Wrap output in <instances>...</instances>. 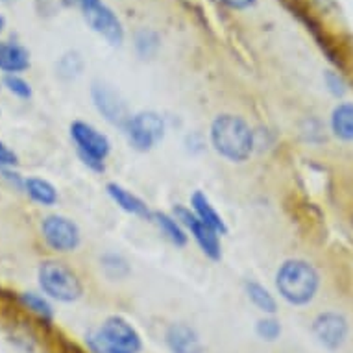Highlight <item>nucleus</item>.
Listing matches in <instances>:
<instances>
[{"label":"nucleus","mask_w":353,"mask_h":353,"mask_svg":"<svg viewBox=\"0 0 353 353\" xmlns=\"http://www.w3.org/2000/svg\"><path fill=\"white\" fill-rule=\"evenodd\" d=\"M80 70H81V59L76 52L63 56V58H61V61H59V65H58L59 76H61V78H67V80L80 74Z\"/></svg>","instance_id":"nucleus-21"},{"label":"nucleus","mask_w":353,"mask_h":353,"mask_svg":"<svg viewBox=\"0 0 353 353\" xmlns=\"http://www.w3.org/2000/svg\"><path fill=\"white\" fill-rule=\"evenodd\" d=\"M157 47H159V41H157V35L154 32L143 30L137 34V50L141 52V56H152L157 50Z\"/></svg>","instance_id":"nucleus-23"},{"label":"nucleus","mask_w":353,"mask_h":353,"mask_svg":"<svg viewBox=\"0 0 353 353\" xmlns=\"http://www.w3.org/2000/svg\"><path fill=\"white\" fill-rule=\"evenodd\" d=\"M163 134H165L163 119L157 113H152V111L132 117L130 122H128L130 143L137 150H148L154 145H157L163 139Z\"/></svg>","instance_id":"nucleus-7"},{"label":"nucleus","mask_w":353,"mask_h":353,"mask_svg":"<svg viewBox=\"0 0 353 353\" xmlns=\"http://www.w3.org/2000/svg\"><path fill=\"white\" fill-rule=\"evenodd\" d=\"M26 191L32 196V200H35L37 203H43V205H54L56 200H58L56 189L48 181L39 180V178L26 180Z\"/></svg>","instance_id":"nucleus-17"},{"label":"nucleus","mask_w":353,"mask_h":353,"mask_svg":"<svg viewBox=\"0 0 353 353\" xmlns=\"http://www.w3.org/2000/svg\"><path fill=\"white\" fill-rule=\"evenodd\" d=\"M39 285L48 296L59 301H74L81 294V285L76 274L56 261H47L41 265Z\"/></svg>","instance_id":"nucleus-3"},{"label":"nucleus","mask_w":353,"mask_h":353,"mask_svg":"<svg viewBox=\"0 0 353 353\" xmlns=\"http://www.w3.org/2000/svg\"><path fill=\"white\" fill-rule=\"evenodd\" d=\"M93 99L94 104L99 108V111L113 124H124L130 122L132 117H128V110L124 102L119 99V94L105 85H97L93 87Z\"/></svg>","instance_id":"nucleus-11"},{"label":"nucleus","mask_w":353,"mask_h":353,"mask_svg":"<svg viewBox=\"0 0 353 353\" xmlns=\"http://www.w3.org/2000/svg\"><path fill=\"white\" fill-rule=\"evenodd\" d=\"M70 135L78 145L81 157L85 159L87 165H91L97 170L104 168V159L110 152V141L105 135L97 132L93 126L85 122H74L70 126Z\"/></svg>","instance_id":"nucleus-5"},{"label":"nucleus","mask_w":353,"mask_h":353,"mask_svg":"<svg viewBox=\"0 0 353 353\" xmlns=\"http://www.w3.org/2000/svg\"><path fill=\"white\" fill-rule=\"evenodd\" d=\"M246 292H248V298L252 300V303H254L259 311L268 314L276 313V300H274V296L270 294L263 285L252 281V283L246 285Z\"/></svg>","instance_id":"nucleus-18"},{"label":"nucleus","mask_w":353,"mask_h":353,"mask_svg":"<svg viewBox=\"0 0 353 353\" xmlns=\"http://www.w3.org/2000/svg\"><path fill=\"white\" fill-rule=\"evenodd\" d=\"M192 205H194V211H196V216L202 220L203 224H208L211 230H214L216 233L226 232V226H224V220L220 219V214L213 209V205L209 203L208 196H203L202 192H194L192 196Z\"/></svg>","instance_id":"nucleus-14"},{"label":"nucleus","mask_w":353,"mask_h":353,"mask_svg":"<svg viewBox=\"0 0 353 353\" xmlns=\"http://www.w3.org/2000/svg\"><path fill=\"white\" fill-rule=\"evenodd\" d=\"M174 213H176V220H181V222L191 230V233L194 235V239H196V243L202 246L203 252H205L209 257L219 259L220 244H219V235H216V232L211 230L208 224H203L196 214H192L191 211H187L185 208H176L174 209Z\"/></svg>","instance_id":"nucleus-10"},{"label":"nucleus","mask_w":353,"mask_h":353,"mask_svg":"<svg viewBox=\"0 0 353 353\" xmlns=\"http://www.w3.org/2000/svg\"><path fill=\"white\" fill-rule=\"evenodd\" d=\"M222 2H226L228 6L235 8V10H243V8L252 6L255 0H222Z\"/></svg>","instance_id":"nucleus-29"},{"label":"nucleus","mask_w":353,"mask_h":353,"mask_svg":"<svg viewBox=\"0 0 353 353\" xmlns=\"http://www.w3.org/2000/svg\"><path fill=\"white\" fill-rule=\"evenodd\" d=\"M313 333L322 346L339 350L347 336V322L339 313H322L314 319Z\"/></svg>","instance_id":"nucleus-9"},{"label":"nucleus","mask_w":353,"mask_h":353,"mask_svg":"<svg viewBox=\"0 0 353 353\" xmlns=\"http://www.w3.org/2000/svg\"><path fill=\"white\" fill-rule=\"evenodd\" d=\"M15 163H17V156L4 143H0V165H15Z\"/></svg>","instance_id":"nucleus-28"},{"label":"nucleus","mask_w":353,"mask_h":353,"mask_svg":"<svg viewBox=\"0 0 353 353\" xmlns=\"http://www.w3.org/2000/svg\"><path fill=\"white\" fill-rule=\"evenodd\" d=\"M30 67L28 50L17 43H0V69L6 72H21Z\"/></svg>","instance_id":"nucleus-13"},{"label":"nucleus","mask_w":353,"mask_h":353,"mask_svg":"<svg viewBox=\"0 0 353 353\" xmlns=\"http://www.w3.org/2000/svg\"><path fill=\"white\" fill-rule=\"evenodd\" d=\"M108 192H110V196L113 198L124 211H128V213L139 214V216H146V214H148V208L145 205V202L139 200L137 196H134L132 192H128L126 189H122L121 185L110 183V185H108Z\"/></svg>","instance_id":"nucleus-15"},{"label":"nucleus","mask_w":353,"mask_h":353,"mask_svg":"<svg viewBox=\"0 0 353 353\" xmlns=\"http://www.w3.org/2000/svg\"><path fill=\"white\" fill-rule=\"evenodd\" d=\"M43 2V10L52 13L58 6H80V0H39Z\"/></svg>","instance_id":"nucleus-26"},{"label":"nucleus","mask_w":353,"mask_h":353,"mask_svg":"<svg viewBox=\"0 0 353 353\" xmlns=\"http://www.w3.org/2000/svg\"><path fill=\"white\" fill-rule=\"evenodd\" d=\"M4 24H6V21H4V17L0 15V32H2V28H4Z\"/></svg>","instance_id":"nucleus-30"},{"label":"nucleus","mask_w":353,"mask_h":353,"mask_svg":"<svg viewBox=\"0 0 353 353\" xmlns=\"http://www.w3.org/2000/svg\"><path fill=\"white\" fill-rule=\"evenodd\" d=\"M211 141L219 154L232 161H244L252 154L254 134L243 119L222 115L211 126Z\"/></svg>","instance_id":"nucleus-2"},{"label":"nucleus","mask_w":353,"mask_h":353,"mask_svg":"<svg viewBox=\"0 0 353 353\" xmlns=\"http://www.w3.org/2000/svg\"><path fill=\"white\" fill-rule=\"evenodd\" d=\"M319 272L309 263L300 259L287 261L276 276L279 294L292 305H305L313 300L319 290Z\"/></svg>","instance_id":"nucleus-1"},{"label":"nucleus","mask_w":353,"mask_h":353,"mask_svg":"<svg viewBox=\"0 0 353 353\" xmlns=\"http://www.w3.org/2000/svg\"><path fill=\"white\" fill-rule=\"evenodd\" d=\"M80 8L87 24L94 32L104 35L111 45H121L122 35H124L121 21L117 19L115 13L111 12L102 0H80Z\"/></svg>","instance_id":"nucleus-6"},{"label":"nucleus","mask_w":353,"mask_h":353,"mask_svg":"<svg viewBox=\"0 0 353 353\" xmlns=\"http://www.w3.org/2000/svg\"><path fill=\"white\" fill-rule=\"evenodd\" d=\"M43 235L47 239V243L54 250H59V252L74 250L78 243H80V232H78L74 222H70L65 216H58V214L45 219V222H43Z\"/></svg>","instance_id":"nucleus-8"},{"label":"nucleus","mask_w":353,"mask_h":353,"mask_svg":"<svg viewBox=\"0 0 353 353\" xmlns=\"http://www.w3.org/2000/svg\"><path fill=\"white\" fill-rule=\"evenodd\" d=\"M325 83H327V87H330V91L333 94H344V91H346V85H344V81H342V78L339 74H335V72H327L325 74Z\"/></svg>","instance_id":"nucleus-25"},{"label":"nucleus","mask_w":353,"mask_h":353,"mask_svg":"<svg viewBox=\"0 0 353 353\" xmlns=\"http://www.w3.org/2000/svg\"><path fill=\"white\" fill-rule=\"evenodd\" d=\"M104 267L108 272H111V268H113V270H117V278H121L122 276V274L119 272V268H122V270H128L126 263H124L121 257H117V255H110V257H105Z\"/></svg>","instance_id":"nucleus-27"},{"label":"nucleus","mask_w":353,"mask_h":353,"mask_svg":"<svg viewBox=\"0 0 353 353\" xmlns=\"http://www.w3.org/2000/svg\"><path fill=\"white\" fill-rule=\"evenodd\" d=\"M93 346L100 353H104L105 350L137 353L141 350V336L126 320L121 316H111L105 320L102 330L93 336Z\"/></svg>","instance_id":"nucleus-4"},{"label":"nucleus","mask_w":353,"mask_h":353,"mask_svg":"<svg viewBox=\"0 0 353 353\" xmlns=\"http://www.w3.org/2000/svg\"><path fill=\"white\" fill-rule=\"evenodd\" d=\"M331 126L341 139L353 141V104H341L331 117Z\"/></svg>","instance_id":"nucleus-16"},{"label":"nucleus","mask_w":353,"mask_h":353,"mask_svg":"<svg viewBox=\"0 0 353 353\" xmlns=\"http://www.w3.org/2000/svg\"><path fill=\"white\" fill-rule=\"evenodd\" d=\"M167 344L172 353H202L196 331L185 324H174L167 331Z\"/></svg>","instance_id":"nucleus-12"},{"label":"nucleus","mask_w":353,"mask_h":353,"mask_svg":"<svg viewBox=\"0 0 353 353\" xmlns=\"http://www.w3.org/2000/svg\"><path fill=\"white\" fill-rule=\"evenodd\" d=\"M23 303L43 319H52V307L48 305L47 300H43L41 296L34 294V292H26V294H23Z\"/></svg>","instance_id":"nucleus-20"},{"label":"nucleus","mask_w":353,"mask_h":353,"mask_svg":"<svg viewBox=\"0 0 353 353\" xmlns=\"http://www.w3.org/2000/svg\"><path fill=\"white\" fill-rule=\"evenodd\" d=\"M156 219L159 228H161L163 232H165V235H167L174 244H185V233L181 232V228L178 226V222H176V220L161 213H157Z\"/></svg>","instance_id":"nucleus-19"},{"label":"nucleus","mask_w":353,"mask_h":353,"mask_svg":"<svg viewBox=\"0 0 353 353\" xmlns=\"http://www.w3.org/2000/svg\"><path fill=\"white\" fill-rule=\"evenodd\" d=\"M2 2H10V0H2Z\"/></svg>","instance_id":"nucleus-31"},{"label":"nucleus","mask_w":353,"mask_h":353,"mask_svg":"<svg viewBox=\"0 0 353 353\" xmlns=\"http://www.w3.org/2000/svg\"><path fill=\"white\" fill-rule=\"evenodd\" d=\"M257 335H259L263 341L272 342L281 335V325H279L278 320L263 319L257 322Z\"/></svg>","instance_id":"nucleus-22"},{"label":"nucleus","mask_w":353,"mask_h":353,"mask_svg":"<svg viewBox=\"0 0 353 353\" xmlns=\"http://www.w3.org/2000/svg\"><path fill=\"white\" fill-rule=\"evenodd\" d=\"M4 81H6L8 89L12 93L17 94V97H21V99H30L32 97V89H30V85L23 78H19V76H8Z\"/></svg>","instance_id":"nucleus-24"}]
</instances>
